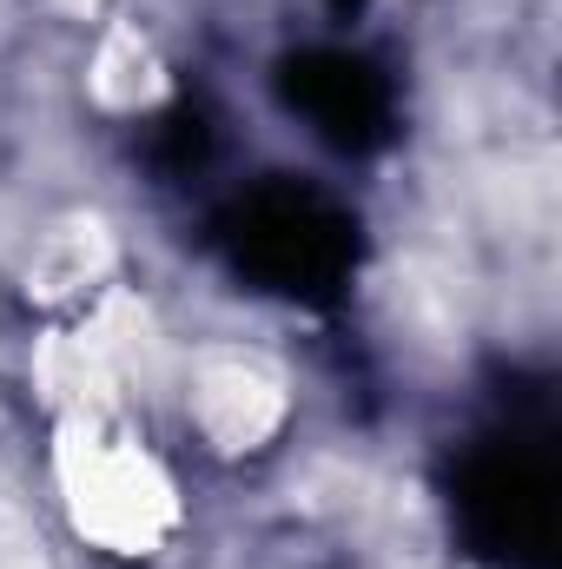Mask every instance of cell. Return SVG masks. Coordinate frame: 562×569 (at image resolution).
<instances>
[{
    "mask_svg": "<svg viewBox=\"0 0 562 569\" xmlns=\"http://www.w3.org/2000/svg\"><path fill=\"white\" fill-rule=\"evenodd\" d=\"M212 239L245 284L272 291L284 305H311V311L344 298V284L358 272V252H364L351 206H338L324 186H304V179L245 186L219 212Z\"/></svg>",
    "mask_w": 562,
    "mask_h": 569,
    "instance_id": "1",
    "label": "cell"
},
{
    "mask_svg": "<svg viewBox=\"0 0 562 569\" xmlns=\"http://www.w3.org/2000/svg\"><path fill=\"white\" fill-rule=\"evenodd\" d=\"M450 517L490 569H556V457L550 425H503L450 470Z\"/></svg>",
    "mask_w": 562,
    "mask_h": 569,
    "instance_id": "2",
    "label": "cell"
},
{
    "mask_svg": "<svg viewBox=\"0 0 562 569\" xmlns=\"http://www.w3.org/2000/svg\"><path fill=\"white\" fill-rule=\"evenodd\" d=\"M279 100L304 120L311 140H324L331 152H378L398 133V93L391 80L344 47H304L279 67Z\"/></svg>",
    "mask_w": 562,
    "mask_h": 569,
    "instance_id": "3",
    "label": "cell"
},
{
    "mask_svg": "<svg viewBox=\"0 0 562 569\" xmlns=\"http://www.w3.org/2000/svg\"><path fill=\"white\" fill-rule=\"evenodd\" d=\"M338 7H351V0H338Z\"/></svg>",
    "mask_w": 562,
    "mask_h": 569,
    "instance_id": "4",
    "label": "cell"
}]
</instances>
